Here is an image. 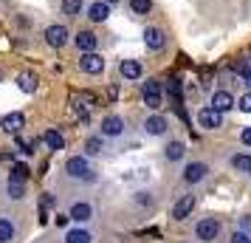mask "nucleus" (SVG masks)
<instances>
[{
    "label": "nucleus",
    "mask_w": 251,
    "mask_h": 243,
    "mask_svg": "<svg viewBox=\"0 0 251 243\" xmlns=\"http://www.w3.org/2000/svg\"><path fill=\"white\" fill-rule=\"evenodd\" d=\"M198 125H201L203 130H217L220 125H223V113H220V110H215L212 105H206L203 110L198 113Z\"/></svg>",
    "instance_id": "f257e3e1"
},
{
    "label": "nucleus",
    "mask_w": 251,
    "mask_h": 243,
    "mask_svg": "<svg viewBox=\"0 0 251 243\" xmlns=\"http://www.w3.org/2000/svg\"><path fill=\"white\" fill-rule=\"evenodd\" d=\"M217 232H220V223H217L215 218H203L198 220V226H195V235H198V241H215Z\"/></svg>",
    "instance_id": "f03ea898"
},
{
    "label": "nucleus",
    "mask_w": 251,
    "mask_h": 243,
    "mask_svg": "<svg viewBox=\"0 0 251 243\" xmlns=\"http://www.w3.org/2000/svg\"><path fill=\"white\" fill-rule=\"evenodd\" d=\"M65 170H68L71 178H91L88 159H82V156H71L68 162H65Z\"/></svg>",
    "instance_id": "7ed1b4c3"
},
{
    "label": "nucleus",
    "mask_w": 251,
    "mask_h": 243,
    "mask_svg": "<svg viewBox=\"0 0 251 243\" xmlns=\"http://www.w3.org/2000/svg\"><path fill=\"white\" fill-rule=\"evenodd\" d=\"M79 68L85 71V74H93V77H96V74H102L104 71V59L99 57L96 51H85L82 59H79Z\"/></svg>",
    "instance_id": "20e7f679"
},
{
    "label": "nucleus",
    "mask_w": 251,
    "mask_h": 243,
    "mask_svg": "<svg viewBox=\"0 0 251 243\" xmlns=\"http://www.w3.org/2000/svg\"><path fill=\"white\" fill-rule=\"evenodd\" d=\"M68 28L65 26H48L46 28V43L48 46H54V48H62L65 43H68Z\"/></svg>",
    "instance_id": "39448f33"
},
{
    "label": "nucleus",
    "mask_w": 251,
    "mask_h": 243,
    "mask_svg": "<svg viewBox=\"0 0 251 243\" xmlns=\"http://www.w3.org/2000/svg\"><path fill=\"white\" fill-rule=\"evenodd\" d=\"M206 164L203 162H192V164H186V170H183V181H189V184H198V181H203L206 178Z\"/></svg>",
    "instance_id": "423d86ee"
},
{
    "label": "nucleus",
    "mask_w": 251,
    "mask_h": 243,
    "mask_svg": "<svg viewBox=\"0 0 251 243\" xmlns=\"http://www.w3.org/2000/svg\"><path fill=\"white\" fill-rule=\"evenodd\" d=\"M71 220H76V223H88V220L93 218V207L91 204H85V201H79V204H74L68 212Z\"/></svg>",
    "instance_id": "0eeeda50"
},
{
    "label": "nucleus",
    "mask_w": 251,
    "mask_h": 243,
    "mask_svg": "<svg viewBox=\"0 0 251 243\" xmlns=\"http://www.w3.org/2000/svg\"><path fill=\"white\" fill-rule=\"evenodd\" d=\"M144 130H147L150 136H164V133H167V119H164L161 113L147 116V122H144Z\"/></svg>",
    "instance_id": "6e6552de"
},
{
    "label": "nucleus",
    "mask_w": 251,
    "mask_h": 243,
    "mask_svg": "<svg viewBox=\"0 0 251 243\" xmlns=\"http://www.w3.org/2000/svg\"><path fill=\"white\" fill-rule=\"evenodd\" d=\"M102 133L104 136H122L125 133V122L119 116H104L102 119Z\"/></svg>",
    "instance_id": "1a4fd4ad"
},
{
    "label": "nucleus",
    "mask_w": 251,
    "mask_h": 243,
    "mask_svg": "<svg viewBox=\"0 0 251 243\" xmlns=\"http://www.w3.org/2000/svg\"><path fill=\"white\" fill-rule=\"evenodd\" d=\"M144 43H147V48H152V51H161V48H164V31L155 28V26L144 28Z\"/></svg>",
    "instance_id": "9d476101"
},
{
    "label": "nucleus",
    "mask_w": 251,
    "mask_h": 243,
    "mask_svg": "<svg viewBox=\"0 0 251 243\" xmlns=\"http://www.w3.org/2000/svg\"><path fill=\"white\" fill-rule=\"evenodd\" d=\"M192 209H195V195H183L181 201L172 207V218H175V220H183L189 212H192Z\"/></svg>",
    "instance_id": "9b49d317"
},
{
    "label": "nucleus",
    "mask_w": 251,
    "mask_h": 243,
    "mask_svg": "<svg viewBox=\"0 0 251 243\" xmlns=\"http://www.w3.org/2000/svg\"><path fill=\"white\" fill-rule=\"evenodd\" d=\"M212 108L215 110H220V113H226V110H231L234 108V96L228 91H217L215 96H212Z\"/></svg>",
    "instance_id": "f8f14e48"
},
{
    "label": "nucleus",
    "mask_w": 251,
    "mask_h": 243,
    "mask_svg": "<svg viewBox=\"0 0 251 243\" xmlns=\"http://www.w3.org/2000/svg\"><path fill=\"white\" fill-rule=\"evenodd\" d=\"M23 125H25V116L20 113V110H14V113H6V116H3V130H6V133H17Z\"/></svg>",
    "instance_id": "ddd939ff"
},
{
    "label": "nucleus",
    "mask_w": 251,
    "mask_h": 243,
    "mask_svg": "<svg viewBox=\"0 0 251 243\" xmlns=\"http://www.w3.org/2000/svg\"><path fill=\"white\" fill-rule=\"evenodd\" d=\"M122 77H125V80H138V77H141V74H144V68H141V62H138V59H122Z\"/></svg>",
    "instance_id": "4468645a"
},
{
    "label": "nucleus",
    "mask_w": 251,
    "mask_h": 243,
    "mask_svg": "<svg viewBox=\"0 0 251 243\" xmlns=\"http://www.w3.org/2000/svg\"><path fill=\"white\" fill-rule=\"evenodd\" d=\"M107 14H110V9H107V3H104V0L88 6V17H91L93 23H104V20H107Z\"/></svg>",
    "instance_id": "2eb2a0df"
},
{
    "label": "nucleus",
    "mask_w": 251,
    "mask_h": 243,
    "mask_svg": "<svg viewBox=\"0 0 251 243\" xmlns=\"http://www.w3.org/2000/svg\"><path fill=\"white\" fill-rule=\"evenodd\" d=\"M43 141H46V147L48 150H62L65 147V139H62V133L54 128H48L46 133H43Z\"/></svg>",
    "instance_id": "dca6fc26"
},
{
    "label": "nucleus",
    "mask_w": 251,
    "mask_h": 243,
    "mask_svg": "<svg viewBox=\"0 0 251 243\" xmlns=\"http://www.w3.org/2000/svg\"><path fill=\"white\" fill-rule=\"evenodd\" d=\"M91 108H93V105H88L85 99H82V96H74V99H71V110L76 113V119H79L82 125L88 122V113H91Z\"/></svg>",
    "instance_id": "f3484780"
},
{
    "label": "nucleus",
    "mask_w": 251,
    "mask_h": 243,
    "mask_svg": "<svg viewBox=\"0 0 251 243\" xmlns=\"http://www.w3.org/2000/svg\"><path fill=\"white\" fill-rule=\"evenodd\" d=\"M74 43H76L82 51H96V34H93V31H79Z\"/></svg>",
    "instance_id": "a211bd4d"
},
{
    "label": "nucleus",
    "mask_w": 251,
    "mask_h": 243,
    "mask_svg": "<svg viewBox=\"0 0 251 243\" xmlns=\"http://www.w3.org/2000/svg\"><path fill=\"white\" fill-rule=\"evenodd\" d=\"M17 85H20V91L34 93V91H37V77L31 74V71H23V74L17 77Z\"/></svg>",
    "instance_id": "6ab92c4d"
},
{
    "label": "nucleus",
    "mask_w": 251,
    "mask_h": 243,
    "mask_svg": "<svg viewBox=\"0 0 251 243\" xmlns=\"http://www.w3.org/2000/svg\"><path fill=\"white\" fill-rule=\"evenodd\" d=\"M93 235L88 229H68V235H65V243H91Z\"/></svg>",
    "instance_id": "aec40b11"
},
{
    "label": "nucleus",
    "mask_w": 251,
    "mask_h": 243,
    "mask_svg": "<svg viewBox=\"0 0 251 243\" xmlns=\"http://www.w3.org/2000/svg\"><path fill=\"white\" fill-rule=\"evenodd\" d=\"M23 195H25V181L9 175V198H12V201H20Z\"/></svg>",
    "instance_id": "412c9836"
},
{
    "label": "nucleus",
    "mask_w": 251,
    "mask_h": 243,
    "mask_svg": "<svg viewBox=\"0 0 251 243\" xmlns=\"http://www.w3.org/2000/svg\"><path fill=\"white\" fill-rule=\"evenodd\" d=\"M141 96H164V85L158 80H147L141 85Z\"/></svg>",
    "instance_id": "4be33fe9"
},
{
    "label": "nucleus",
    "mask_w": 251,
    "mask_h": 243,
    "mask_svg": "<svg viewBox=\"0 0 251 243\" xmlns=\"http://www.w3.org/2000/svg\"><path fill=\"white\" fill-rule=\"evenodd\" d=\"M231 164H234V170H240V173H251V156L249 153H237V156L231 159Z\"/></svg>",
    "instance_id": "5701e85b"
},
{
    "label": "nucleus",
    "mask_w": 251,
    "mask_h": 243,
    "mask_svg": "<svg viewBox=\"0 0 251 243\" xmlns=\"http://www.w3.org/2000/svg\"><path fill=\"white\" fill-rule=\"evenodd\" d=\"M14 238V223L9 218H0V243H9Z\"/></svg>",
    "instance_id": "b1692460"
},
{
    "label": "nucleus",
    "mask_w": 251,
    "mask_h": 243,
    "mask_svg": "<svg viewBox=\"0 0 251 243\" xmlns=\"http://www.w3.org/2000/svg\"><path fill=\"white\" fill-rule=\"evenodd\" d=\"M183 150H186V147H183L181 141H170V144H167V159H170V162H178V159H183Z\"/></svg>",
    "instance_id": "393cba45"
},
{
    "label": "nucleus",
    "mask_w": 251,
    "mask_h": 243,
    "mask_svg": "<svg viewBox=\"0 0 251 243\" xmlns=\"http://www.w3.org/2000/svg\"><path fill=\"white\" fill-rule=\"evenodd\" d=\"M130 9L136 14H150L152 12V0H130Z\"/></svg>",
    "instance_id": "a878e982"
},
{
    "label": "nucleus",
    "mask_w": 251,
    "mask_h": 243,
    "mask_svg": "<svg viewBox=\"0 0 251 243\" xmlns=\"http://www.w3.org/2000/svg\"><path fill=\"white\" fill-rule=\"evenodd\" d=\"M82 12V0H62V14H79Z\"/></svg>",
    "instance_id": "bb28decb"
},
{
    "label": "nucleus",
    "mask_w": 251,
    "mask_h": 243,
    "mask_svg": "<svg viewBox=\"0 0 251 243\" xmlns=\"http://www.w3.org/2000/svg\"><path fill=\"white\" fill-rule=\"evenodd\" d=\"M85 153H88V156H99V153H102V141H99V139H88Z\"/></svg>",
    "instance_id": "cd10ccee"
},
{
    "label": "nucleus",
    "mask_w": 251,
    "mask_h": 243,
    "mask_svg": "<svg viewBox=\"0 0 251 243\" xmlns=\"http://www.w3.org/2000/svg\"><path fill=\"white\" fill-rule=\"evenodd\" d=\"M12 178H20V181H25V178H28V167H23V164H14Z\"/></svg>",
    "instance_id": "c85d7f7f"
},
{
    "label": "nucleus",
    "mask_w": 251,
    "mask_h": 243,
    "mask_svg": "<svg viewBox=\"0 0 251 243\" xmlns=\"http://www.w3.org/2000/svg\"><path fill=\"white\" fill-rule=\"evenodd\" d=\"M237 108L243 110V113H251V91L240 96V105H237Z\"/></svg>",
    "instance_id": "c756f323"
},
{
    "label": "nucleus",
    "mask_w": 251,
    "mask_h": 243,
    "mask_svg": "<svg viewBox=\"0 0 251 243\" xmlns=\"http://www.w3.org/2000/svg\"><path fill=\"white\" fill-rule=\"evenodd\" d=\"M231 243H251V235H246V232H234V235H231Z\"/></svg>",
    "instance_id": "7c9ffc66"
},
{
    "label": "nucleus",
    "mask_w": 251,
    "mask_h": 243,
    "mask_svg": "<svg viewBox=\"0 0 251 243\" xmlns=\"http://www.w3.org/2000/svg\"><path fill=\"white\" fill-rule=\"evenodd\" d=\"M240 232H246V235H251V215H246V218L240 220Z\"/></svg>",
    "instance_id": "2f4dec72"
},
{
    "label": "nucleus",
    "mask_w": 251,
    "mask_h": 243,
    "mask_svg": "<svg viewBox=\"0 0 251 243\" xmlns=\"http://www.w3.org/2000/svg\"><path fill=\"white\" fill-rule=\"evenodd\" d=\"M240 141H243L246 147H251V128H246L243 133H240Z\"/></svg>",
    "instance_id": "473e14b6"
},
{
    "label": "nucleus",
    "mask_w": 251,
    "mask_h": 243,
    "mask_svg": "<svg viewBox=\"0 0 251 243\" xmlns=\"http://www.w3.org/2000/svg\"><path fill=\"white\" fill-rule=\"evenodd\" d=\"M57 226H68V218L65 215H57Z\"/></svg>",
    "instance_id": "72a5a7b5"
},
{
    "label": "nucleus",
    "mask_w": 251,
    "mask_h": 243,
    "mask_svg": "<svg viewBox=\"0 0 251 243\" xmlns=\"http://www.w3.org/2000/svg\"><path fill=\"white\" fill-rule=\"evenodd\" d=\"M104 3H107V6H110V3H119V0H104Z\"/></svg>",
    "instance_id": "f704fd0d"
},
{
    "label": "nucleus",
    "mask_w": 251,
    "mask_h": 243,
    "mask_svg": "<svg viewBox=\"0 0 251 243\" xmlns=\"http://www.w3.org/2000/svg\"><path fill=\"white\" fill-rule=\"evenodd\" d=\"M0 80H3V77H0Z\"/></svg>",
    "instance_id": "c9c22d12"
}]
</instances>
